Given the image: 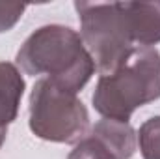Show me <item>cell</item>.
<instances>
[{
    "label": "cell",
    "instance_id": "1",
    "mask_svg": "<svg viewBox=\"0 0 160 159\" xmlns=\"http://www.w3.org/2000/svg\"><path fill=\"white\" fill-rule=\"evenodd\" d=\"M17 66L26 75H48L47 79L73 94L97 69L80 34L63 25H47L32 32L17 52Z\"/></svg>",
    "mask_w": 160,
    "mask_h": 159
},
{
    "label": "cell",
    "instance_id": "2",
    "mask_svg": "<svg viewBox=\"0 0 160 159\" xmlns=\"http://www.w3.org/2000/svg\"><path fill=\"white\" fill-rule=\"evenodd\" d=\"M160 97V52L136 47L110 75H101L93 92L95 111L110 120L128 122L138 107Z\"/></svg>",
    "mask_w": 160,
    "mask_h": 159
},
{
    "label": "cell",
    "instance_id": "3",
    "mask_svg": "<svg viewBox=\"0 0 160 159\" xmlns=\"http://www.w3.org/2000/svg\"><path fill=\"white\" fill-rule=\"evenodd\" d=\"M80 38L101 75L114 73L136 49L125 2H75Z\"/></svg>",
    "mask_w": 160,
    "mask_h": 159
},
{
    "label": "cell",
    "instance_id": "4",
    "mask_svg": "<svg viewBox=\"0 0 160 159\" xmlns=\"http://www.w3.org/2000/svg\"><path fill=\"white\" fill-rule=\"evenodd\" d=\"M30 129L48 142L77 144L88 135L89 114L77 94L41 79L30 96Z\"/></svg>",
    "mask_w": 160,
    "mask_h": 159
},
{
    "label": "cell",
    "instance_id": "5",
    "mask_svg": "<svg viewBox=\"0 0 160 159\" xmlns=\"http://www.w3.org/2000/svg\"><path fill=\"white\" fill-rule=\"evenodd\" d=\"M22 94L24 79L17 66L11 62H0V146L6 140L8 125L17 118Z\"/></svg>",
    "mask_w": 160,
    "mask_h": 159
},
{
    "label": "cell",
    "instance_id": "6",
    "mask_svg": "<svg viewBox=\"0 0 160 159\" xmlns=\"http://www.w3.org/2000/svg\"><path fill=\"white\" fill-rule=\"evenodd\" d=\"M136 47H151L160 43V0L155 2H125Z\"/></svg>",
    "mask_w": 160,
    "mask_h": 159
},
{
    "label": "cell",
    "instance_id": "7",
    "mask_svg": "<svg viewBox=\"0 0 160 159\" xmlns=\"http://www.w3.org/2000/svg\"><path fill=\"white\" fill-rule=\"evenodd\" d=\"M89 135L101 140L116 159H130L136 152L138 135L128 122L102 118L91 127Z\"/></svg>",
    "mask_w": 160,
    "mask_h": 159
},
{
    "label": "cell",
    "instance_id": "8",
    "mask_svg": "<svg viewBox=\"0 0 160 159\" xmlns=\"http://www.w3.org/2000/svg\"><path fill=\"white\" fill-rule=\"evenodd\" d=\"M138 142L143 159H160V116H153L140 125Z\"/></svg>",
    "mask_w": 160,
    "mask_h": 159
},
{
    "label": "cell",
    "instance_id": "9",
    "mask_svg": "<svg viewBox=\"0 0 160 159\" xmlns=\"http://www.w3.org/2000/svg\"><path fill=\"white\" fill-rule=\"evenodd\" d=\"M67 159H116V157L110 154V150L101 140H97L93 135L88 133L80 142L75 144V148L71 150Z\"/></svg>",
    "mask_w": 160,
    "mask_h": 159
},
{
    "label": "cell",
    "instance_id": "10",
    "mask_svg": "<svg viewBox=\"0 0 160 159\" xmlns=\"http://www.w3.org/2000/svg\"><path fill=\"white\" fill-rule=\"evenodd\" d=\"M26 6L24 4H13V2H0V32L11 30L19 19L22 17Z\"/></svg>",
    "mask_w": 160,
    "mask_h": 159
}]
</instances>
